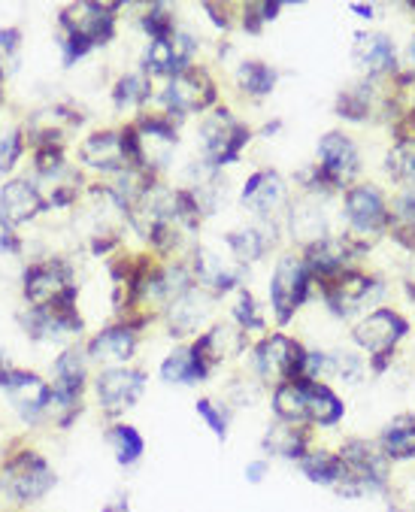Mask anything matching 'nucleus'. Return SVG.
I'll return each mask as SVG.
<instances>
[{
	"label": "nucleus",
	"instance_id": "1",
	"mask_svg": "<svg viewBox=\"0 0 415 512\" xmlns=\"http://www.w3.org/2000/svg\"><path fill=\"white\" fill-rule=\"evenodd\" d=\"M340 458L346 467V479L337 488L340 497L346 500H358L364 494H388L391 491V476H394V464L385 458V452L361 437H349L340 443Z\"/></svg>",
	"mask_w": 415,
	"mask_h": 512
},
{
	"label": "nucleus",
	"instance_id": "2",
	"mask_svg": "<svg viewBox=\"0 0 415 512\" xmlns=\"http://www.w3.org/2000/svg\"><path fill=\"white\" fill-rule=\"evenodd\" d=\"M303 361H306L303 349H300L294 340L282 337V334L264 340V343L258 346V355H255L258 376H261L264 382H273L276 388L285 385V382L303 379Z\"/></svg>",
	"mask_w": 415,
	"mask_h": 512
},
{
	"label": "nucleus",
	"instance_id": "3",
	"mask_svg": "<svg viewBox=\"0 0 415 512\" xmlns=\"http://www.w3.org/2000/svg\"><path fill=\"white\" fill-rule=\"evenodd\" d=\"M249 140V131L228 113V110H219L216 116H210L200 128V143H203V152H206V161L222 167V164H234L240 149L246 146Z\"/></svg>",
	"mask_w": 415,
	"mask_h": 512
},
{
	"label": "nucleus",
	"instance_id": "4",
	"mask_svg": "<svg viewBox=\"0 0 415 512\" xmlns=\"http://www.w3.org/2000/svg\"><path fill=\"white\" fill-rule=\"evenodd\" d=\"M52 485H55L52 467L34 452H22L16 461H10V467L4 470V479H0V488L22 503L43 497Z\"/></svg>",
	"mask_w": 415,
	"mask_h": 512
},
{
	"label": "nucleus",
	"instance_id": "5",
	"mask_svg": "<svg viewBox=\"0 0 415 512\" xmlns=\"http://www.w3.org/2000/svg\"><path fill=\"white\" fill-rule=\"evenodd\" d=\"M309 279H313V273H309L303 258H294V255L279 258L273 282H270V300L276 306L279 322H288L291 313L303 303V297L309 291Z\"/></svg>",
	"mask_w": 415,
	"mask_h": 512
},
{
	"label": "nucleus",
	"instance_id": "6",
	"mask_svg": "<svg viewBox=\"0 0 415 512\" xmlns=\"http://www.w3.org/2000/svg\"><path fill=\"white\" fill-rule=\"evenodd\" d=\"M358 173V149L343 134H328L319 143V164H316V185L340 188Z\"/></svg>",
	"mask_w": 415,
	"mask_h": 512
},
{
	"label": "nucleus",
	"instance_id": "7",
	"mask_svg": "<svg viewBox=\"0 0 415 512\" xmlns=\"http://www.w3.org/2000/svg\"><path fill=\"white\" fill-rule=\"evenodd\" d=\"M25 297L34 303V310H40V306H55V303L73 300L76 288L70 282V270L61 261L31 267L28 276H25Z\"/></svg>",
	"mask_w": 415,
	"mask_h": 512
},
{
	"label": "nucleus",
	"instance_id": "8",
	"mask_svg": "<svg viewBox=\"0 0 415 512\" xmlns=\"http://www.w3.org/2000/svg\"><path fill=\"white\" fill-rule=\"evenodd\" d=\"M213 97H216L213 82L206 79V73H194V70H185V73L173 76L170 85L161 94L167 113H176V116L197 113L203 107H210Z\"/></svg>",
	"mask_w": 415,
	"mask_h": 512
},
{
	"label": "nucleus",
	"instance_id": "9",
	"mask_svg": "<svg viewBox=\"0 0 415 512\" xmlns=\"http://www.w3.org/2000/svg\"><path fill=\"white\" fill-rule=\"evenodd\" d=\"M116 7H97V4H76L70 7L61 22L67 28V37L85 43V46H97L107 43L113 37V13Z\"/></svg>",
	"mask_w": 415,
	"mask_h": 512
},
{
	"label": "nucleus",
	"instance_id": "10",
	"mask_svg": "<svg viewBox=\"0 0 415 512\" xmlns=\"http://www.w3.org/2000/svg\"><path fill=\"white\" fill-rule=\"evenodd\" d=\"M346 219L358 234H379L388 225L385 200L373 185H355L346 194Z\"/></svg>",
	"mask_w": 415,
	"mask_h": 512
},
{
	"label": "nucleus",
	"instance_id": "11",
	"mask_svg": "<svg viewBox=\"0 0 415 512\" xmlns=\"http://www.w3.org/2000/svg\"><path fill=\"white\" fill-rule=\"evenodd\" d=\"M143 385H146L143 373L125 370V367H110L97 376V397L107 413H119V409L137 403V397L143 394Z\"/></svg>",
	"mask_w": 415,
	"mask_h": 512
},
{
	"label": "nucleus",
	"instance_id": "12",
	"mask_svg": "<svg viewBox=\"0 0 415 512\" xmlns=\"http://www.w3.org/2000/svg\"><path fill=\"white\" fill-rule=\"evenodd\" d=\"M403 334H406V322L397 313L376 310L355 328V343L373 355H388Z\"/></svg>",
	"mask_w": 415,
	"mask_h": 512
},
{
	"label": "nucleus",
	"instance_id": "13",
	"mask_svg": "<svg viewBox=\"0 0 415 512\" xmlns=\"http://www.w3.org/2000/svg\"><path fill=\"white\" fill-rule=\"evenodd\" d=\"M4 388H7L13 406L22 413V419H28V422H34L43 413V409L49 406V400H52V388L40 376H34V373L13 370Z\"/></svg>",
	"mask_w": 415,
	"mask_h": 512
},
{
	"label": "nucleus",
	"instance_id": "14",
	"mask_svg": "<svg viewBox=\"0 0 415 512\" xmlns=\"http://www.w3.org/2000/svg\"><path fill=\"white\" fill-rule=\"evenodd\" d=\"M25 325L37 340H61V337H70V334H79V319H76V310H73V300L31 310Z\"/></svg>",
	"mask_w": 415,
	"mask_h": 512
},
{
	"label": "nucleus",
	"instance_id": "15",
	"mask_svg": "<svg viewBox=\"0 0 415 512\" xmlns=\"http://www.w3.org/2000/svg\"><path fill=\"white\" fill-rule=\"evenodd\" d=\"M85 385V361L79 352H64L55 361V379H52V400L49 406H61V409H73L79 400V391Z\"/></svg>",
	"mask_w": 415,
	"mask_h": 512
},
{
	"label": "nucleus",
	"instance_id": "16",
	"mask_svg": "<svg viewBox=\"0 0 415 512\" xmlns=\"http://www.w3.org/2000/svg\"><path fill=\"white\" fill-rule=\"evenodd\" d=\"M282 203H285V182L279 179V173L261 170L243 188V207H249L255 216H273Z\"/></svg>",
	"mask_w": 415,
	"mask_h": 512
},
{
	"label": "nucleus",
	"instance_id": "17",
	"mask_svg": "<svg viewBox=\"0 0 415 512\" xmlns=\"http://www.w3.org/2000/svg\"><path fill=\"white\" fill-rule=\"evenodd\" d=\"M300 473L309 479V482H316L322 488H340L343 479H346V467H343V458L337 449H325V446H313L309 449L300 461H297Z\"/></svg>",
	"mask_w": 415,
	"mask_h": 512
},
{
	"label": "nucleus",
	"instance_id": "18",
	"mask_svg": "<svg viewBox=\"0 0 415 512\" xmlns=\"http://www.w3.org/2000/svg\"><path fill=\"white\" fill-rule=\"evenodd\" d=\"M40 210H43V194L25 179H16V182L4 185V191H0V213H4V219L10 225L34 219Z\"/></svg>",
	"mask_w": 415,
	"mask_h": 512
},
{
	"label": "nucleus",
	"instance_id": "19",
	"mask_svg": "<svg viewBox=\"0 0 415 512\" xmlns=\"http://www.w3.org/2000/svg\"><path fill=\"white\" fill-rule=\"evenodd\" d=\"M376 446L385 452L391 464H409L415 461V416H397L388 422L376 440Z\"/></svg>",
	"mask_w": 415,
	"mask_h": 512
},
{
	"label": "nucleus",
	"instance_id": "20",
	"mask_svg": "<svg viewBox=\"0 0 415 512\" xmlns=\"http://www.w3.org/2000/svg\"><path fill=\"white\" fill-rule=\"evenodd\" d=\"M264 449L276 458L297 464L309 449H313V434H309V428H300V425L276 422L264 437Z\"/></svg>",
	"mask_w": 415,
	"mask_h": 512
},
{
	"label": "nucleus",
	"instance_id": "21",
	"mask_svg": "<svg viewBox=\"0 0 415 512\" xmlns=\"http://www.w3.org/2000/svg\"><path fill=\"white\" fill-rule=\"evenodd\" d=\"M194 276L213 291H228L240 282L243 270L237 264H231L228 258L210 252V249H197L194 255Z\"/></svg>",
	"mask_w": 415,
	"mask_h": 512
},
{
	"label": "nucleus",
	"instance_id": "22",
	"mask_svg": "<svg viewBox=\"0 0 415 512\" xmlns=\"http://www.w3.org/2000/svg\"><path fill=\"white\" fill-rule=\"evenodd\" d=\"M206 316H210V297L203 291L188 288L170 306V328H173V334H191L206 322Z\"/></svg>",
	"mask_w": 415,
	"mask_h": 512
},
{
	"label": "nucleus",
	"instance_id": "23",
	"mask_svg": "<svg viewBox=\"0 0 415 512\" xmlns=\"http://www.w3.org/2000/svg\"><path fill=\"white\" fill-rule=\"evenodd\" d=\"M343 416V400L325 382H309V428H337Z\"/></svg>",
	"mask_w": 415,
	"mask_h": 512
},
{
	"label": "nucleus",
	"instance_id": "24",
	"mask_svg": "<svg viewBox=\"0 0 415 512\" xmlns=\"http://www.w3.org/2000/svg\"><path fill=\"white\" fill-rule=\"evenodd\" d=\"M134 346H137V337L131 328H110L91 340L88 355L103 364H122L134 355Z\"/></svg>",
	"mask_w": 415,
	"mask_h": 512
},
{
	"label": "nucleus",
	"instance_id": "25",
	"mask_svg": "<svg viewBox=\"0 0 415 512\" xmlns=\"http://www.w3.org/2000/svg\"><path fill=\"white\" fill-rule=\"evenodd\" d=\"M355 61L370 73H385L394 67V46L385 34H361L355 40Z\"/></svg>",
	"mask_w": 415,
	"mask_h": 512
},
{
	"label": "nucleus",
	"instance_id": "26",
	"mask_svg": "<svg viewBox=\"0 0 415 512\" xmlns=\"http://www.w3.org/2000/svg\"><path fill=\"white\" fill-rule=\"evenodd\" d=\"M210 373V367H206L194 349H179L173 352L164 364H161V376L167 382H176V385H194V382H203V376Z\"/></svg>",
	"mask_w": 415,
	"mask_h": 512
},
{
	"label": "nucleus",
	"instance_id": "27",
	"mask_svg": "<svg viewBox=\"0 0 415 512\" xmlns=\"http://www.w3.org/2000/svg\"><path fill=\"white\" fill-rule=\"evenodd\" d=\"M291 234L309 246H316L325 237V213L319 210V203L306 200V203H297V207L291 210Z\"/></svg>",
	"mask_w": 415,
	"mask_h": 512
},
{
	"label": "nucleus",
	"instance_id": "28",
	"mask_svg": "<svg viewBox=\"0 0 415 512\" xmlns=\"http://www.w3.org/2000/svg\"><path fill=\"white\" fill-rule=\"evenodd\" d=\"M146 70L149 73H158V76H170V73H185L179 55H176V46H173V37L167 40H152L149 49H146Z\"/></svg>",
	"mask_w": 415,
	"mask_h": 512
},
{
	"label": "nucleus",
	"instance_id": "29",
	"mask_svg": "<svg viewBox=\"0 0 415 512\" xmlns=\"http://www.w3.org/2000/svg\"><path fill=\"white\" fill-rule=\"evenodd\" d=\"M110 443H113V449H116V458H119V464H137L140 458H143V449H146V443H143V437L137 434V428H131V425H116L113 431H110Z\"/></svg>",
	"mask_w": 415,
	"mask_h": 512
},
{
	"label": "nucleus",
	"instance_id": "30",
	"mask_svg": "<svg viewBox=\"0 0 415 512\" xmlns=\"http://www.w3.org/2000/svg\"><path fill=\"white\" fill-rule=\"evenodd\" d=\"M240 85H243L249 94H255V97L270 94L273 85H276V70H270V67L261 64V61H243V67H240Z\"/></svg>",
	"mask_w": 415,
	"mask_h": 512
},
{
	"label": "nucleus",
	"instance_id": "31",
	"mask_svg": "<svg viewBox=\"0 0 415 512\" xmlns=\"http://www.w3.org/2000/svg\"><path fill=\"white\" fill-rule=\"evenodd\" d=\"M388 173L397 182H406L415 191V137L403 140L391 155H388Z\"/></svg>",
	"mask_w": 415,
	"mask_h": 512
},
{
	"label": "nucleus",
	"instance_id": "32",
	"mask_svg": "<svg viewBox=\"0 0 415 512\" xmlns=\"http://www.w3.org/2000/svg\"><path fill=\"white\" fill-rule=\"evenodd\" d=\"M228 246L234 252V258L240 261H258L267 249V237L255 228H246V231H234L228 234Z\"/></svg>",
	"mask_w": 415,
	"mask_h": 512
},
{
	"label": "nucleus",
	"instance_id": "33",
	"mask_svg": "<svg viewBox=\"0 0 415 512\" xmlns=\"http://www.w3.org/2000/svg\"><path fill=\"white\" fill-rule=\"evenodd\" d=\"M146 97H149V82L143 76H125L116 88L119 107H140Z\"/></svg>",
	"mask_w": 415,
	"mask_h": 512
},
{
	"label": "nucleus",
	"instance_id": "34",
	"mask_svg": "<svg viewBox=\"0 0 415 512\" xmlns=\"http://www.w3.org/2000/svg\"><path fill=\"white\" fill-rule=\"evenodd\" d=\"M370 110V91L364 85L358 88H349L343 97H340V116H349V119H364Z\"/></svg>",
	"mask_w": 415,
	"mask_h": 512
},
{
	"label": "nucleus",
	"instance_id": "35",
	"mask_svg": "<svg viewBox=\"0 0 415 512\" xmlns=\"http://www.w3.org/2000/svg\"><path fill=\"white\" fill-rule=\"evenodd\" d=\"M143 28L152 34V40H167V37H173V16L167 13V7L155 4V7L146 13Z\"/></svg>",
	"mask_w": 415,
	"mask_h": 512
},
{
	"label": "nucleus",
	"instance_id": "36",
	"mask_svg": "<svg viewBox=\"0 0 415 512\" xmlns=\"http://www.w3.org/2000/svg\"><path fill=\"white\" fill-rule=\"evenodd\" d=\"M331 358V370L337 376H343L346 382H358L361 373H364V361L355 355V352H337V355H328Z\"/></svg>",
	"mask_w": 415,
	"mask_h": 512
},
{
	"label": "nucleus",
	"instance_id": "37",
	"mask_svg": "<svg viewBox=\"0 0 415 512\" xmlns=\"http://www.w3.org/2000/svg\"><path fill=\"white\" fill-rule=\"evenodd\" d=\"M19 61V31H0V76L10 73Z\"/></svg>",
	"mask_w": 415,
	"mask_h": 512
},
{
	"label": "nucleus",
	"instance_id": "38",
	"mask_svg": "<svg viewBox=\"0 0 415 512\" xmlns=\"http://www.w3.org/2000/svg\"><path fill=\"white\" fill-rule=\"evenodd\" d=\"M197 416L213 428V434L216 437H228V419L222 416V409H216L213 406V400H197Z\"/></svg>",
	"mask_w": 415,
	"mask_h": 512
},
{
	"label": "nucleus",
	"instance_id": "39",
	"mask_svg": "<svg viewBox=\"0 0 415 512\" xmlns=\"http://www.w3.org/2000/svg\"><path fill=\"white\" fill-rule=\"evenodd\" d=\"M237 319L246 331H261L264 328V319L258 313V306L249 294H240V303H237Z\"/></svg>",
	"mask_w": 415,
	"mask_h": 512
},
{
	"label": "nucleus",
	"instance_id": "40",
	"mask_svg": "<svg viewBox=\"0 0 415 512\" xmlns=\"http://www.w3.org/2000/svg\"><path fill=\"white\" fill-rule=\"evenodd\" d=\"M19 152H22V134L10 131L4 140H0V170H10L16 164Z\"/></svg>",
	"mask_w": 415,
	"mask_h": 512
},
{
	"label": "nucleus",
	"instance_id": "41",
	"mask_svg": "<svg viewBox=\"0 0 415 512\" xmlns=\"http://www.w3.org/2000/svg\"><path fill=\"white\" fill-rule=\"evenodd\" d=\"M19 249V240L10 228V222L4 219V213H0V252H16Z\"/></svg>",
	"mask_w": 415,
	"mask_h": 512
},
{
	"label": "nucleus",
	"instance_id": "42",
	"mask_svg": "<svg viewBox=\"0 0 415 512\" xmlns=\"http://www.w3.org/2000/svg\"><path fill=\"white\" fill-rule=\"evenodd\" d=\"M267 473H270V461H267V458H258V461H249V464H246V479H249L252 485L264 482Z\"/></svg>",
	"mask_w": 415,
	"mask_h": 512
},
{
	"label": "nucleus",
	"instance_id": "43",
	"mask_svg": "<svg viewBox=\"0 0 415 512\" xmlns=\"http://www.w3.org/2000/svg\"><path fill=\"white\" fill-rule=\"evenodd\" d=\"M10 373H13V367H10V361H7V355L0 352V388L7 385V379H10Z\"/></svg>",
	"mask_w": 415,
	"mask_h": 512
},
{
	"label": "nucleus",
	"instance_id": "44",
	"mask_svg": "<svg viewBox=\"0 0 415 512\" xmlns=\"http://www.w3.org/2000/svg\"><path fill=\"white\" fill-rule=\"evenodd\" d=\"M103 512H131V509H128V500L116 497V500H110L107 506H103Z\"/></svg>",
	"mask_w": 415,
	"mask_h": 512
},
{
	"label": "nucleus",
	"instance_id": "45",
	"mask_svg": "<svg viewBox=\"0 0 415 512\" xmlns=\"http://www.w3.org/2000/svg\"><path fill=\"white\" fill-rule=\"evenodd\" d=\"M406 58H409V67L415 70V40L409 43V52H406Z\"/></svg>",
	"mask_w": 415,
	"mask_h": 512
}]
</instances>
